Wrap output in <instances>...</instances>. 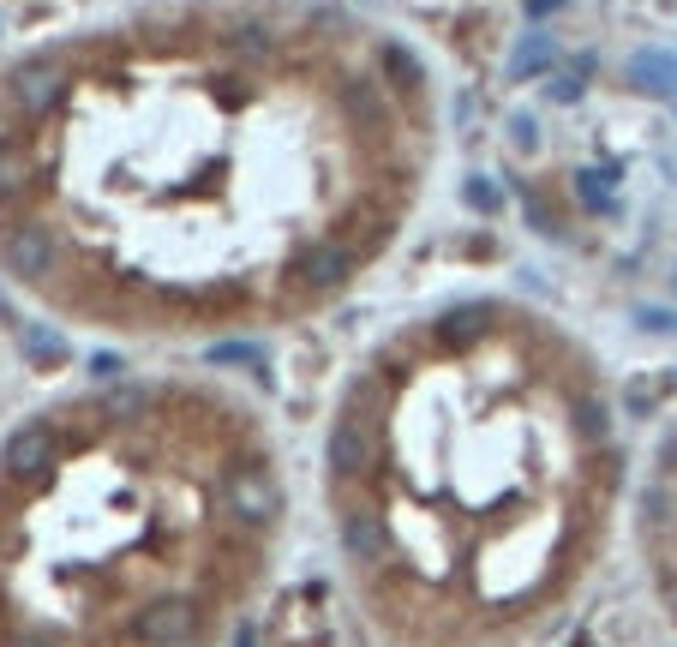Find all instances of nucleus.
<instances>
[{"instance_id": "423d86ee", "label": "nucleus", "mask_w": 677, "mask_h": 647, "mask_svg": "<svg viewBox=\"0 0 677 647\" xmlns=\"http://www.w3.org/2000/svg\"><path fill=\"white\" fill-rule=\"evenodd\" d=\"M552 54H558V48H552V36H546V30L522 36V42H516V54H510V78H516V84H522V78H540V72L552 66Z\"/></svg>"}, {"instance_id": "4468645a", "label": "nucleus", "mask_w": 677, "mask_h": 647, "mask_svg": "<svg viewBox=\"0 0 677 647\" xmlns=\"http://www.w3.org/2000/svg\"><path fill=\"white\" fill-rule=\"evenodd\" d=\"M558 6H564V0H522V12H528V18H552Z\"/></svg>"}, {"instance_id": "ddd939ff", "label": "nucleus", "mask_w": 677, "mask_h": 647, "mask_svg": "<svg viewBox=\"0 0 677 647\" xmlns=\"http://www.w3.org/2000/svg\"><path fill=\"white\" fill-rule=\"evenodd\" d=\"M468 204L474 210H498V186L492 180H468Z\"/></svg>"}, {"instance_id": "9d476101", "label": "nucleus", "mask_w": 677, "mask_h": 647, "mask_svg": "<svg viewBox=\"0 0 677 647\" xmlns=\"http://www.w3.org/2000/svg\"><path fill=\"white\" fill-rule=\"evenodd\" d=\"M588 72H594V60H576L570 72H558V78H552V102H576L582 84H588Z\"/></svg>"}, {"instance_id": "7ed1b4c3", "label": "nucleus", "mask_w": 677, "mask_h": 647, "mask_svg": "<svg viewBox=\"0 0 677 647\" xmlns=\"http://www.w3.org/2000/svg\"><path fill=\"white\" fill-rule=\"evenodd\" d=\"M630 534H636V564H642L648 600H654V612L666 618V630L677 642V426L660 438L654 468L636 486Z\"/></svg>"}, {"instance_id": "f257e3e1", "label": "nucleus", "mask_w": 677, "mask_h": 647, "mask_svg": "<svg viewBox=\"0 0 677 647\" xmlns=\"http://www.w3.org/2000/svg\"><path fill=\"white\" fill-rule=\"evenodd\" d=\"M624 516L606 384L534 318L456 300L378 348L324 432V522L372 647H540Z\"/></svg>"}, {"instance_id": "39448f33", "label": "nucleus", "mask_w": 677, "mask_h": 647, "mask_svg": "<svg viewBox=\"0 0 677 647\" xmlns=\"http://www.w3.org/2000/svg\"><path fill=\"white\" fill-rule=\"evenodd\" d=\"M630 84L648 90V96H677V54H666V48H642V54L630 60Z\"/></svg>"}, {"instance_id": "0eeeda50", "label": "nucleus", "mask_w": 677, "mask_h": 647, "mask_svg": "<svg viewBox=\"0 0 677 647\" xmlns=\"http://www.w3.org/2000/svg\"><path fill=\"white\" fill-rule=\"evenodd\" d=\"M342 114H348L360 132H378V126H384V96L366 90V84H348V90H342Z\"/></svg>"}, {"instance_id": "f03ea898", "label": "nucleus", "mask_w": 677, "mask_h": 647, "mask_svg": "<svg viewBox=\"0 0 677 647\" xmlns=\"http://www.w3.org/2000/svg\"><path fill=\"white\" fill-rule=\"evenodd\" d=\"M282 534L288 486L246 408L102 378L0 444V647H222Z\"/></svg>"}, {"instance_id": "1a4fd4ad", "label": "nucleus", "mask_w": 677, "mask_h": 647, "mask_svg": "<svg viewBox=\"0 0 677 647\" xmlns=\"http://www.w3.org/2000/svg\"><path fill=\"white\" fill-rule=\"evenodd\" d=\"M384 66H390V72L402 78V90H414V84H420V60H414V54H408L402 42H384Z\"/></svg>"}, {"instance_id": "f8f14e48", "label": "nucleus", "mask_w": 677, "mask_h": 647, "mask_svg": "<svg viewBox=\"0 0 677 647\" xmlns=\"http://www.w3.org/2000/svg\"><path fill=\"white\" fill-rule=\"evenodd\" d=\"M510 138H516V150H534V144H540V126H534L528 114H516V120H510Z\"/></svg>"}, {"instance_id": "9b49d317", "label": "nucleus", "mask_w": 677, "mask_h": 647, "mask_svg": "<svg viewBox=\"0 0 677 647\" xmlns=\"http://www.w3.org/2000/svg\"><path fill=\"white\" fill-rule=\"evenodd\" d=\"M234 54L258 60V54H270V36H264V30H246V36H234Z\"/></svg>"}, {"instance_id": "20e7f679", "label": "nucleus", "mask_w": 677, "mask_h": 647, "mask_svg": "<svg viewBox=\"0 0 677 647\" xmlns=\"http://www.w3.org/2000/svg\"><path fill=\"white\" fill-rule=\"evenodd\" d=\"M60 96H66V72H60L48 54H42V60H24V66H12V84H6V102H12V114L36 120V114H48Z\"/></svg>"}, {"instance_id": "6e6552de", "label": "nucleus", "mask_w": 677, "mask_h": 647, "mask_svg": "<svg viewBox=\"0 0 677 647\" xmlns=\"http://www.w3.org/2000/svg\"><path fill=\"white\" fill-rule=\"evenodd\" d=\"M576 198H582L588 210H612V192H606V174H600V168H582V174H576Z\"/></svg>"}]
</instances>
